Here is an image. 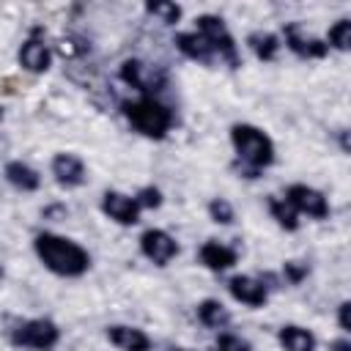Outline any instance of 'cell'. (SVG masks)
<instances>
[{"mask_svg": "<svg viewBox=\"0 0 351 351\" xmlns=\"http://www.w3.org/2000/svg\"><path fill=\"white\" fill-rule=\"evenodd\" d=\"M104 337L118 351H151L154 348L151 335L140 326H132V324H110L104 329Z\"/></svg>", "mask_w": 351, "mask_h": 351, "instance_id": "15", "label": "cell"}, {"mask_svg": "<svg viewBox=\"0 0 351 351\" xmlns=\"http://www.w3.org/2000/svg\"><path fill=\"white\" fill-rule=\"evenodd\" d=\"M52 60H55V47L47 41V27L44 25L27 27V36L22 38V44L16 49L19 69L38 77V74H47L52 69Z\"/></svg>", "mask_w": 351, "mask_h": 351, "instance_id": "6", "label": "cell"}, {"mask_svg": "<svg viewBox=\"0 0 351 351\" xmlns=\"http://www.w3.org/2000/svg\"><path fill=\"white\" fill-rule=\"evenodd\" d=\"M225 288H228V293H230L233 302H239V304H244V307H250V310L266 307V302H269V296H271V291H269V288L263 285V280L255 277V274H233V277H228Z\"/></svg>", "mask_w": 351, "mask_h": 351, "instance_id": "12", "label": "cell"}, {"mask_svg": "<svg viewBox=\"0 0 351 351\" xmlns=\"http://www.w3.org/2000/svg\"><path fill=\"white\" fill-rule=\"evenodd\" d=\"M326 44L329 49L335 52H351V19L343 16V19H335L326 30Z\"/></svg>", "mask_w": 351, "mask_h": 351, "instance_id": "23", "label": "cell"}, {"mask_svg": "<svg viewBox=\"0 0 351 351\" xmlns=\"http://www.w3.org/2000/svg\"><path fill=\"white\" fill-rule=\"evenodd\" d=\"M277 346L282 351H318V337L302 324H282L277 329Z\"/></svg>", "mask_w": 351, "mask_h": 351, "instance_id": "18", "label": "cell"}, {"mask_svg": "<svg viewBox=\"0 0 351 351\" xmlns=\"http://www.w3.org/2000/svg\"><path fill=\"white\" fill-rule=\"evenodd\" d=\"M118 77L137 90V96H154L156 90V80H154V71L148 63H143L140 58H126L121 60L118 66Z\"/></svg>", "mask_w": 351, "mask_h": 351, "instance_id": "16", "label": "cell"}, {"mask_svg": "<svg viewBox=\"0 0 351 351\" xmlns=\"http://www.w3.org/2000/svg\"><path fill=\"white\" fill-rule=\"evenodd\" d=\"M335 321H337V326L351 337V299H343V302L337 304V310H335Z\"/></svg>", "mask_w": 351, "mask_h": 351, "instance_id": "29", "label": "cell"}, {"mask_svg": "<svg viewBox=\"0 0 351 351\" xmlns=\"http://www.w3.org/2000/svg\"><path fill=\"white\" fill-rule=\"evenodd\" d=\"M214 351H255L252 348V343L247 340V337H241V335H236V332H217V337H214Z\"/></svg>", "mask_w": 351, "mask_h": 351, "instance_id": "26", "label": "cell"}, {"mask_svg": "<svg viewBox=\"0 0 351 351\" xmlns=\"http://www.w3.org/2000/svg\"><path fill=\"white\" fill-rule=\"evenodd\" d=\"M3 178L11 189H16L22 195H33L41 189V173L22 159H8L3 165Z\"/></svg>", "mask_w": 351, "mask_h": 351, "instance_id": "17", "label": "cell"}, {"mask_svg": "<svg viewBox=\"0 0 351 351\" xmlns=\"http://www.w3.org/2000/svg\"><path fill=\"white\" fill-rule=\"evenodd\" d=\"M266 211L274 219V225L285 233H296L302 228V214L291 206V200H285L282 195H269L266 197Z\"/></svg>", "mask_w": 351, "mask_h": 351, "instance_id": "21", "label": "cell"}, {"mask_svg": "<svg viewBox=\"0 0 351 351\" xmlns=\"http://www.w3.org/2000/svg\"><path fill=\"white\" fill-rule=\"evenodd\" d=\"M143 11H145L148 16H154L156 22H162V25H178V22H181V16H184V8H181L178 3H170V0L145 3V5H143Z\"/></svg>", "mask_w": 351, "mask_h": 351, "instance_id": "22", "label": "cell"}, {"mask_svg": "<svg viewBox=\"0 0 351 351\" xmlns=\"http://www.w3.org/2000/svg\"><path fill=\"white\" fill-rule=\"evenodd\" d=\"M173 44L181 52V58H186V60H192L197 66H211L217 60V52L211 49V44L206 41V36L197 33V30H178L173 36Z\"/></svg>", "mask_w": 351, "mask_h": 351, "instance_id": "14", "label": "cell"}, {"mask_svg": "<svg viewBox=\"0 0 351 351\" xmlns=\"http://www.w3.org/2000/svg\"><path fill=\"white\" fill-rule=\"evenodd\" d=\"M244 44L252 52V58L261 63H274L280 58V49H282V38L271 30H252V33H247Z\"/></svg>", "mask_w": 351, "mask_h": 351, "instance_id": "19", "label": "cell"}, {"mask_svg": "<svg viewBox=\"0 0 351 351\" xmlns=\"http://www.w3.org/2000/svg\"><path fill=\"white\" fill-rule=\"evenodd\" d=\"M90 49V44L85 41V38H80V36H63L58 44H55V52H60V55H66V58H80V55H85Z\"/></svg>", "mask_w": 351, "mask_h": 351, "instance_id": "28", "label": "cell"}, {"mask_svg": "<svg viewBox=\"0 0 351 351\" xmlns=\"http://www.w3.org/2000/svg\"><path fill=\"white\" fill-rule=\"evenodd\" d=\"M121 115L126 118V123L148 137V140H165L173 132L176 123V112L156 96H134V99H123L121 101Z\"/></svg>", "mask_w": 351, "mask_h": 351, "instance_id": "3", "label": "cell"}, {"mask_svg": "<svg viewBox=\"0 0 351 351\" xmlns=\"http://www.w3.org/2000/svg\"><path fill=\"white\" fill-rule=\"evenodd\" d=\"M99 211H101L110 222H115V225H121V228L137 225V222H140V214H143L137 197L129 195V192H121V189H104L101 197H99Z\"/></svg>", "mask_w": 351, "mask_h": 351, "instance_id": "9", "label": "cell"}, {"mask_svg": "<svg viewBox=\"0 0 351 351\" xmlns=\"http://www.w3.org/2000/svg\"><path fill=\"white\" fill-rule=\"evenodd\" d=\"M49 176L60 189H80L88 181V165L74 151H58L49 159Z\"/></svg>", "mask_w": 351, "mask_h": 351, "instance_id": "11", "label": "cell"}, {"mask_svg": "<svg viewBox=\"0 0 351 351\" xmlns=\"http://www.w3.org/2000/svg\"><path fill=\"white\" fill-rule=\"evenodd\" d=\"M335 143H337V148H340L343 154L351 156V129H337V132H335Z\"/></svg>", "mask_w": 351, "mask_h": 351, "instance_id": "30", "label": "cell"}, {"mask_svg": "<svg viewBox=\"0 0 351 351\" xmlns=\"http://www.w3.org/2000/svg\"><path fill=\"white\" fill-rule=\"evenodd\" d=\"M33 255L49 274L60 280H80L93 266L90 252L77 239L55 230H38L33 236Z\"/></svg>", "mask_w": 351, "mask_h": 351, "instance_id": "1", "label": "cell"}, {"mask_svg": "<svg viewBox=\"0 0 351 351\" xmlns=\"http://www.w3.org/2000/svg\"><path fill=\"white\" fill-rule=\"evenodd\" d=\"M280 38H282V47H285L291 55H296L299 60H324V58L332 52L329 44H326V38L307 36V33L302 30L299 22H288V25H282Z\"/></svg>", "mask_w": 351, "mask_h": 351, "instance_id": "10", "label": "cell"}, {"mask_svg": "<svg viewBox=\"0 0 351 351\" xmlns=\"http://www.w3.org/2000/svg\"><path fill=\"white\" fill-rule=\"evenodd\" d=\"M329 351H351V337H335L329 340Z\"/></svg>", "mask_w": 351, "mask_h": 351, "instance_id": "31", "label": "cell"}, {"mask_svg": "<svg viewBox=\"0 0 351 351\" xmlns=\"http://www.w3.org/2000/svg\"><path fill=\"white\" fill-rule=\"evenodd\" d=\"M280 277H282V282H288V285H302L307 277H310V266L304 263V261H285L282 263V269H280Z\"/></svg>", "mask_w": 351, "mask_h": 351, "instance_id": "27", "label": "cell"}, {"mask_svg": "<svg viewBox=\"0 0 351 351\" xmlns=\"http://www.w3.org/2000/svg\"><path fill=\"white\" fill-rule=\"evenodd\" d=\"M206 214L214 225H233L236 222V208L228 197H211L206 203Z\"/></svg>", "mask_w": 351, "mask_h": 351, "instance_id": "24", "label": "cell"}, {"mask_svg": "<svg viewBox=\"0 0 351 351\" xmlns=\"http://www.w3.org/2000/svg\"><path fill=\"white\" fill-rule=\"evenodd\" d=\"M282 197H285V200H291V206H293L302 217H307V219H318V222H321V219H326V217L332 214L329 197H326L318 186H313V184L293 181V184H288V186H285Z\"/></svg>", "mask_w": 351, "mask_h": 351, "instance_id": "7", "label": "cell"}, {"mask_svg": "<svg viewBox=\"0 0 351 351\" xmlns=\"http://www.w3.org/2000/svg\"><path fill=\"white\" fill-rule=\"evenodd\" d=\"M195 315H197V321H200L206 329H214V332H225V329L230 326V321H233V315H230V310L225 307V302H219V299H214V296L200 299L197 307H195Z\"/></svg>", "mask_w": 351, "mask_h": 351, "instance_id": "20", "label": "cell"}, {"mask_svg": "<svg viewBox=\"0 0 351 351\" xmlns=\"http://www.w3.org/2000/svg\"><path fill=\"white\" fill-rule=\"evenodd\" d=\"M137 250L154 266H170L181 252L176 236L167 233L165 228H145L140 233V239H137Z\"/></svg>", "mask_w": 351, "mask_h": 351, "instance_id": "8", "label": "cell"}, {"mask_svg": "<svg viewBox=\"0 0 351 351\" xmlns=\"http://www.w3.org/2000/svg\"><path fill=\"white\" fill-rule=\"evenodd\" d=\"M197 261L203 269H208L214 274H225L239 263V252H236V247H230L219 239H206L197 250Z\"/></svg>", "mask_w": 351, "mask_h": 351, "instance_id": "13", "label": "cell"}, {"mask_svg": "<svg viewBox=\"0 0 351 351\" xmlns=\"http://www.w3.org/2000/svg\"><path fill=\"white\" fill-rule=\"evenodd\" d=\"M195 30L206 36V41L217 52L219 63H225L228 69H239L241 66V52H239L236 36L230 33L228 22L219 14H197L195 16Z\"/></svg>", "mask_w": 351, "mask_h": 351, "instance_id": "5", "label": "cell"}, {"mask_svg": "<svg viewBox=\"0 0 351 351\" xmlns=\"http://www.w3.org/2000/svg\"><path fill=\"white\" fill-rule=\"evenodd\" d=\"M63 332L52 318L36 315L19 321L14 329H8V343L14 348H27V351H52L58 348Z\"/></svg>", "mask_w": 351, "mask_h": 351, "instance_id": "4", "label": "cell"}, {"mask_svg": "<svg viewBox=\"0 0 351 351\" xmlns=\"http://www.w3.org/2000/svg\"><path fill=\"white\" fill-rule=\"evenodd\" d=\"M170 351H195V348H186V346H173Z\"/></svg>", "mask_w": 351, "mask_h": 351, "instance_id": "32", "label": "cell"}, {"mask_svg": "<svg viewBox=\"0 0 351 351\" xmlns=\"http://www.w3.org/2000/svg\"><path fill=\"white\" fill-rule=\"evenodd\" d=\"M228 140L236 156V170L244 178H258L277 162V145L266 129L250 121H236L228 129Z\"/></svg>", "mask_w": 351, "mask_h": 351, "instance_id": "2", "label": "cell"}, {"mask_svg": "<svg viewBox=\"0 0 351 351\" xmlns=\"http://www.w3.org/2000/svg\"><path fill=\"white\" fill-rule=\"evenodd\" d=\"M137 203L143 211H159L165 206V192L156 186V184H143L137 192H134Z\"/></svg>", "mask_w": 351, "mask_h": 351, "instance_id": "25", "label": "cell"}]
</instances>
